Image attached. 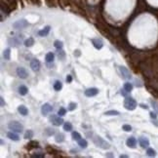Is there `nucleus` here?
<instances>
[{
    "instance_id": "33",
    "label": "nucleus",
    "mask_w": 158,
    "mask_h": 158,
    "mask_svg": "<svg viewBox=\"0 0 158 158\" xmlns=\"http://www.w3.org/2000/svg\"><path fill=\"white\" fill-rule=\"evenodd\" d=\"M65 113H66V109H65V107H61L58 110V114L60 116H64V115H65Z\"/></svg>"
},
{
    "instance_id": "8",
    "label": "nucleus",
    "mask_w": 158,
    "mask_h": 158,
    "mask_svg": "<svg viewBox=\"0 0 158 158\" xmlns=\"http://www.w3.org/2000/svg\"><path fill=\"white\" fill-rule=\"evenodd\" d=\"M30 67L33 71H39L40 70V67H41V64L38 61L37 59H33L30 62Z\"/></svg>"
},
{
    "instance_id": "22",
    "label": "nucleus",
    "mask_w": 158,
    "mask_h": 158,
    "mask_svg": "<svg viewBox=\"0 0 158 158\" xmlns=\"http://www.w3.org/2000/svg\"><path fill=\"white\" fill-rule=\"evenodd\" d=\"M3 57L5 60H7V61H9L11 58V49L10 48H7L5 49L3 52Z\"/></svg>"
},
{
    "instance_id": "12",
    "label": "nucleus",
    "mask_w": 158,
    "mask_h": 158,
    "mask_svg": "<svg viewBox=\"0 0 158 158\" xmlns=\"http://www.w3.org/2000/svg\"><path fill=\"white\" fill-rule=\"evenodd\" d=\"M126 144L130 148H136V146H137V140H136V138L134 137L128 138L127 141H126Z\"/></svg>"
},
{
    "instance_id": "36",
    "label": "nucleus",
    "mask_w": 158,
    "mask_h": 158,
    "mask_svg": "<svg viewBox=\"0 0 158 158\" xmlns=\"http://www.w3.org/2000/svg\"><path fill=\"white\" fill-rule=\"evenodd\" d=\"M149 115H150L151 119H156V118H157V114L155 113V112H150Z\"/></svg>"
},
{
    "instance_id": "13",
    "label": "nucleus",
    "mask_w": 158,
    "mask_h": 158,
    "mask_svg": "<svg viewBox=\"0 0 158 158\" xmlns=\"http://www.w3.org/2000/svg\"><path fill=\"white\" fill-rule=\"evenodd\" d=\"M139 144L143 148H148L149 145V141H148V138L145 137H141L139 139Z\"/></svg>"
},
{
    "instance_id": "40",
    "label": "nucleus",
    "mask_w": 158,
    "mask_h": 158,
    "mask_svg": "<svg viewBox=\"0 0 158 158\" xmlns=\"http://www.w3.org/2000/svg\"><path fill=\"white\" fill-rule=\"evenodd\" d=\"M152 124H153V125H155L156 127H158V120H157V118L152 120Z\"/></svg>"
},
{
    "instance_id": "27",
    "label": "nucleus",
    "mask_w": 158,
    "mask_h": 158,
    "mask_svg": "<svg viewBox=\"0 0 158 158\" xmlns=\"http://www.w3.org/2000/svg\"><path fill=\"white\" fill-rule=\"evenodd\" d=\"M71 137H72V140L76 141H78L80 139H82V138H81V135L79 134L78 132H72Z\"/></svg>"
},
{
    "instance_id": "7",
    "label": "nucleus",
    "mask_w": 158,
    "mask_h": 158,
    "mask_svg": "<svg viewBox=\"0 0 158 158\" xmlns=\"http://www.w3.org/2000/svg\"><path fill=\"white\" fill-rule=\"evenodd\" d=\"M119 71H120V73H121L122 78H124V79L132 78V75H131L130 71L127 69V67H125V66H119Z\"/></svg>"
},
{
    "instance_id": "21",
    "label": "nucleus",
    "mask_w": 158,
    "mask_h": 158,
    "mask_svg": "<svg viewBox=\"0 0 158 158\" xmlns=\"http://www.w3.org/2000/svg\"><path fill=\"white\" fill-rule=\"evenodd\" d=\"M24 46L25 47H31V46H33L34 45V39L32 37H29L28 39H27L25 41H24Z\"/></svg>"
},
{
    "instance_id": "18",
    "label": "nucleus",
    "mask_w": 158,
    "mask_h": 158,
    "mask_svg": "<svg viewBox=\"0 0 158 158\" xmlns=\"http://www.w3.org/2000/svg\"><path fill=\"white\" fill-rule=\"evenodd\" d=\"M28 93V89L27 86L21 85V86L19 87V94H20L21 96H25Z\"/></svg>"
},
{
    "instance_id": "30",
    "label": "nucleus",
    "mask_w": 158,
    "mask_h": 158,
    "mask_svg": "<svg viewBox=\"0 0 158 158\" xmlns=\"http://www.w3.org/2000/svg\"><path fill=\"white\" fill-rule=\"evenodd\" d=\"M146 154H148V156H149V157H154L155 155H156V151H155L153 148H148Z\"/></svg>"
},
{
    "instance_id": "43",
    "label": "nucleus",
    "mask_w": 158,
    "mask_h": 158,
    "mask_svg": "<svg viewBox=\"0 0 158 158\" xmlns=\"http://www.w3.org/2000/svg\"><path fill=\"white\" fill-rule=\"evenodd\" d=\"M140 107H143V108H144V109H148V106H145V104H144V103H141V104H140Z\"/></svg>"
},
{
    "instance_id": "31",
    "label": "nucleus",
    "mask_w": 158,
    "mask_h": 158,
    "mask_svg": "<svg viewBox=\"0 0 158 158\" xmlns=\"http://www.w3.org/2000/svg\"><path fill=\"white\" fill-rule=\"evenodd\" d=\"M54 46H55L56 49H58V50H61V49L64 47V44H62V41H60V40H56L54 42Z\"/></svg>"
},
{
    "instance_id": "1",
    "label": "nucleus",
    "mask_w": 158,
    "mask_h": 158,
    "mask_svg": "<svg viewBox=\"0 0 158 158\" xmlns=\"http://www.w3.org/2000/svg\"><path fill=\"white\" fill-rule=\"evenodd\" d=\"M93 141L97 146H99L102 149H108L110 148V144L100 136H95V138H93Z\"/></svg>"
},
{
    "instance_id": "34",
    "label": "nucleus",
    "mask_w": 158,
    "mask_h": 158,
    "mask_svg": "<svg viewBox=\"0 0 158 158\" xmlns=\"http://www.w3.org/2000/svg\"><path fill=\"white\" fill-rule=\"evenodd\" d=\"M122 129H123L124 131H126V132H131V131H132V127H131L130 125H127V124L123 125V126H122Z\"/></svg>"
},
{
    "instance_id": "24",
    "label": "nucleus",
    "mask_w": 158,
    "mask_h": 158,
    "mask_svg": "<svg viewBox=\"0 0 158 158\" xmlns=\"http://www.w3.org/2000/svg\"><path fill=\"white\" fill-rule=\"evenodd\" d=\"M119 111L117 110H107L104 112V115H107V116H115V115H119Z\"/></svg>"
},
{
    "instance_id": "42",
    "label": "nucleus",
    "mask_w": 158,
    "mask_h": 158,
    "mask_svg": "<svg viewBox=\"0 0 158 158\" xmlns=\"http://www.w3.org/2000/svg\"><path fill=\"white\" fill-rule=\"evenodd\" d=\"M0 100H1V107H3L4 106H5V102H4V99L2 98V97H1V98H0Z\"/></svg>"
},
{
    "instance_id": "45",
    "label": "nucleus",
    "mask_w": 158,
    "mask_h": 158,
    "mask_svg": "<svg viewBox=\"0 0 158 158\" xmlns=\"http://www.w3.org/2000/svg\"><path fill=\"white\" fill-rule=\"evenodd\" d=\"M126 157H128L127 155H124V154H122V155H120V158H126Z\"/></svg>"
},
{
    "instance_id": "5",
    "label": "nucleus",
    "mask_w": 158,
    "mask_h": 158,
    "mask_svg": "<svg viewBox=\"0 0 158 158\" xmlns=\"http://www.w3.org/2000/svg\"><path fill=\"white\" fill-rule=\"evenodd\" d=\"M28 27V23L24 19H22V20H19V21L15 22L14 24H13V28L15 29H21V28H24Z\"/></svg>"
},
{
    "instance_id": "25",
    "label": "nucleus",
    "mask_w": 158,
    "mask_h": 158,
    "mask_svg": "<svg viewBox=\"0 0 158 158\" xmlns=\"http://www.w3.org/2000/svg\"><path fill=\"white\" fill-rule=\"evenodd\" d=\"M123 89L125 90L127 93H130L131 91L133 90V85H132L131 83H129V82L125 83V84H124V86H123Z\"/></svg>"
},
{
    "instance_id": "19",
    "label": "nucleus",
    "mask_w": 158,
    "mask_h": 158,
    "mask_svg": "<svg viewBox=\"0 0 158 158\" xmlns=\"http://www.w3.org/2000/svg\"><path fill=\"white\" fill-rule=\"evenodd\" d=\"M54 58H55V55L52 52H49L45 56V61L47 62H54Z\"/></svg>"
},
{
    "instance_id": "23",
    "label": "nucleus",
    "mask_w": 158,
    "mask_h": 158,
    "mask_svg": "<svg viewBox=\"0 0 158 158\" xmlns=\"http://www.w3.org/2000/svg\"><path fill=\"white\" fill-rule=\"evenodd\" d=\"M62 88V83L61 82V81H59V80H57L55 83H54V89H55V91H61Z\"/></svg>"
},
{
    "instance_id": "35",
    "label": "nucleus",
    "mask_w": 158,
    "mask_h": 158,
    "mask_svg": "<svg viewBox=\"0 0 158 158\" xmlns=\"http://www.w3.org/2000/svg\"><path fill=\"white\" fill-rule=\"evenodd\" d=\"M46 133H47V135H48V136H52V135H54L55 134V131L53 130V129H47V130H46Z\"/></svg>"
},
{
    "instance_id": "46",
    "label": "nucleus",
    "mask_w": 158,
    "mask_h": 158,
    "mask_svg": "<svg viewBox=\"0 0 158 158\" xmlns=\"http://www.w3.org/2000/svg\"><path fill=\"white\" fill-rule=\"evenodd\" d=\"M107 156H108V157H112V156H113V155H112V154H110V152H109V153H108V154H107Z\"/></svg>"
},
{
    "instance_id": "44",
    "label": "nucleus",
    "mask_w": 158,
    "mask_h": 158,
    "mask_svg": "<svg viewBox=\"0 0 158 158\" xmlns=\"http://www.w3.org/2000/svg\"><path fill=\"white\" fill-rule=\"evenodd\" d=\"M80 55V53H79V50H76L75 52H74V56H79Z\"/></svg>"
},
{
    "instance_id": "39",
    "label": "nucleus",
    "mask_w": 158,
    "mask_h": 158,
    "mask_svg": "<svg viewBox=\"0 0 158 158\" xmlns=\"http://www.w3.org/2000/svg\"><path fill=\"white\" fill-rule=\"evenodd\" d=\"M151 104L153 106V107H154V109H156V110L158 111V107H157V104H156V103H155L154 102H153V101H151Z\"/></svg>"
},
{
    "instance_id": "41",
    "label": "nucleus",
    "mask_w": 158,
    "mask_h": 158,
    "mask_svg": "<svg viewBox=\"0 0 158 158\" xmlns=\"http://www.w3.org/2000/svg\"><path fill=\"white\" fill-rule=\"evenodd\" d=\"M32 156H33V157H44L45 155L44 153H42V154H33Z\"/></svg>"
},
{
    "instance_id": "17",
    "label": "nucleus",
    "mask_w": 158,
    "mask_h": 158,
    "mask_svg": "<svg viewBox=\"0 0 158 158\" xmlns=\"http://www.w3.org/2000/svg\"><path fill=\"white\" fill-rule=\"evenodd\" d=\"M8 43L11 45V46H13V47H17L19 45L21 44V41L17 39L16 37H13V38H10L9 40H8Z\"/></svg>"
},
{
    "instance_id": "11",
    "label": "nucleus",
    "mask_w": 158,
    "mask_h": 158,
    "mask_svg": "<svg viewBox=\"0 0 158 158\" xmlns=\"http://www.w3.org/2000/svg\"><path fill=\"white\" fill-rule=\"evenodd\" d=\"M91 42L97 50H101L103 47V42L99 38H93V39H91Z\"/></svg>"
},
{
    "instance_id": "6",
    "label": "nucleus",
    "mask_w": 158,
    "mask_h": 158,
    "mask_svg": "<svg viewBox=\"0 0 158 158\" xmlns=\"http://www.w3.org/2000/svg\"><path fill=\"white\" fill-rule=\"evenodd\" d=\"M52 110H53V107L50 103H44L43 106L41 107V113L43 116H46V115H48L50 112H52Z\"/></svg>"
},
{
    "instance_id": "28",
    "label": "nucleus",
    "mask_w": 158,
    "mask_h": 158,
    "mask_svg": "<svg viewBox=\"0 0 158 158\" xmlns=\"http://www.w3.org/2000/svg\"><path fill=\"white\" fill-rule=\"evenodd\" d=\"M55 141H57L58 144H61V143H62V141H65V136L62 134H58L55 138Z\"/></svg>"
},
{
    "instance_id": "3",
    "label": "nucleus",
    "mask_w": 158,
    "mask_h": 158,
    "mask_svg": "<svg viewBox=\"0 0 158 158\" xmlns=\"http://www.w3.org/2000/svg\"><path fill=\"white\" fill-rule=\"evenodd\" d=\"M8 128L16 133H22L24 130V126L21 123H19L18 121H11L10 123L8 124Z\"/></svg>"
},
{
    "instance_id": "14",
    "label": "nucleus",
    "mask_w": 158,
    "mask_h": 158,
    "mask_svg": "<svg viewBox=\"0 0 158 158\" xmlns=\"http://www.w3.org/2000/svg\"><path fill=\"white\" fill-rule=\"evenodd\" d=\"M50 29H51V27H50V25H47V27H45L43 29L38 31V35H39L40 37H45V36H47V35L49 34Z\"/></svg>"
},
{
    "instance_id": "9",
    "label": "nucleus",
    "mask_w": 158,
    "mask_h": 158,
    "mask_svg": "<svg viewBox=\"0 0 158 158\" xmlns=\"http://www.w3.org/2000/svg\"><path fill=\"white\" fill-rule=\"evenodd\" d=\"M17 75L22 79H25V78H28V71H27V69H24V67L20 66V67H18L17 69Z\"/></svg>"
},
{
    "instance_id": "29",
    "label": "nucleus",
    "mask_w": 158,
    "mask_h": 158,
    "mask_svg": "<svg viewBox=\"0 0 158 158\" xmlns=\"http://www.w3.org/2000/svg\"><path fill=\"white\" fill-rule=\"evenodd\" d=\"M33 131L32 130H28L25 133H24V139H27V140H28V139H31V138H33Z\"/></svg>"
},
{
    "instance_id": "15",
    "label": "nucleus",
    "mask_w": 158,
    "mask_h": 158,
    "mask_svg": "<svg viewBox=\"0 0 158 158\" xmlns=\"http://www.w3.org/2000/svg\"><path fill=\"white\" fill-rule=\"evenodd\" d=\"M7 137L9 138L10 140H12V141H18L19 140H20L19 135H18L16 132H13V131H11V132H9V133H8Z\"/></svg>"
},
{
    "instance_id": "32",
    "label": "nucleus",
    "mask_w": 158,
    "mask_h": 158,
    "mask_svg": "<svg viewBox=\"0 0 158 158\" xmlns=\"http://www.w3.org/2000/svg\"><path fill=\"white\" fill-rule=\"evenodd\" d=\"M76 107H77V103H69V110H70V111H73V110L75 109Z\"/></svg>"
},
{
    "instance_id": "37",
    "label": "nucleus",
    "mask_w": 158,
    "mask_h": 158,
    "mask_svg": "<svg viewBox=\"0 0 158 158\" xmlns=\"http://www.w3.org/2000/svg\"><path fill=\"white\" fill-rule=\"evenodd\" d=\"M64 57H65V53H64V51L59 52V58L61 59V60H64Z\"/></svg>"
},
{
    "instance_id": "10",
    "label": "nucleus",
    "mask_w": 158,
    "mask_h": 158,
    "mask_svg": "<svg viewBox=\"0 0 158 158\" xmlns=\"http://www.w3.org/2000/svg\"><path fill=\"white\" fill-rule=\"evenodd\" d=\"M84 94H85V96L88 97V98L95 97L99 94V89H97L95 87H94V88H89V89H87L86 91L84 92Z\"/></svg>"
},
{
    "instance_id": "2",
    "label": "nucleus",
    "mask_w": 158,
    "mask_h": 158,
    "mask_svg": "<svg viewBox=\"0 0 158 158\" xmlns=\"http://www.w3.org/2000/svg\"><path fill=\"white\" fill-rule=\"evenodd\" d=\"M138 103L136 102L135 99L133 98H130V97H127L125 101H124V107L128 110H134L136 109V107H137Z\"/></svg>"
},
{
    "instance_id": "16",
    "label": "nucleus",
    "mask_w": 158,
    "mask_h": 158,
    "mask_svg": "<svg viewBox=\"0 0 158 158\" xmlns=\"http://www.w3.org/2000/svg\"><path fill=\"white\" fill-rule=\"evenodd\" d=\"M18 111H19V113L22 114L23 116H25V115H28V107H24V106H20V107H18Z\"/></svg>"
},
{
    "instance_id": "20",
    "label": "nucleus",
    "mask_w": 158,
    "mask_h": 158,
    "mask_svg": "<svg viewBox=\"0 0 158 158\" xmlns=\"http://www.w3.org/2000/svg\"><path fill=\"white\" fill-rule=\"evenodd\" d=\"M77 143H78V145L81 148H86L88 146V141L86 140H84V139H80Z\"/></svg>"
},
{
    "instance_id": "38",
    "label": "nucleus",
    "mask_w": 158,
    "mask_h": 158,
    "mask_svg": "<svg viewBox=\"0 0 158 158\" xmlns=\"http://www.w3.org/2000/svg\"><path fill=\"white\" fill-rule=\"evenodd\" d=\"M71 81H72L71 75H67V76H66V82H67V83H70Z\"/></svg>"
},
{
    "instance_id": "4",
    "label": "nucleus",
    "mask_w": 158,
    "mask_h": 158,
    "mask_svg": "<svg viewBox=\"0 0 158 158\" xmlns=\"http://www.w3.org/2000/svg\"><path fill=\"white\" fill-rule=\"evenodd\" d=\"M49 121H50L54 126H61L62 124H64V119H62L59 114L58 115H55V114L51 115V116L49 117Z\"/></svg>"
},
{
    "instance_id": "26",
    "label": "nucleus",
    "mask_w": 158,
    "mask_h": 158,
    "mask_svg": "<svg viewBox=\"0 0 158 158\" xmlns=\"http://www.w3.org/2000/svg\"><path fill=\"white\" fill-rule=\"evenodd\" d=\"M64 130L65 132H70L72 130V124L70 122H65L64 123Z\"/></svg>"
}]
</instances>
